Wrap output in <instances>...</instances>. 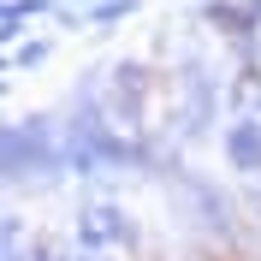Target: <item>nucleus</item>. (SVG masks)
Here are the masks:
<instances>
[{
	"mask_svg": "<svg viewBox=\"0 0 261 261\" xmlns=\"http://www.w3.org/2000/svg\"><path fill=\"white\" fill-rule=\"evenodd\" d=\"M83 238H89V244H125L130 226L113 220V208H89V214H83Z\"/></svg>",
	"mask_w": 261,
	"mask_h": 261,
	"instance_id": "nucleus-1",
	"label": "nucleus"
},
{
	"mask_svg": "<svg viewBox=\"0 0 261 261\" xmlns=\"http://www.w3.org/2000/svg\"><path fill=\"white\" fill-rule=\"evenodd\" d=\"M231 154H238V161H244V166H261V143H255V130H231Z\"/></svg>",
	"mask_w": 261,
	"mask_h": 261,
	"instance_id": "nucleus-2",
	"label": "nucleus"
}]
</instances>
